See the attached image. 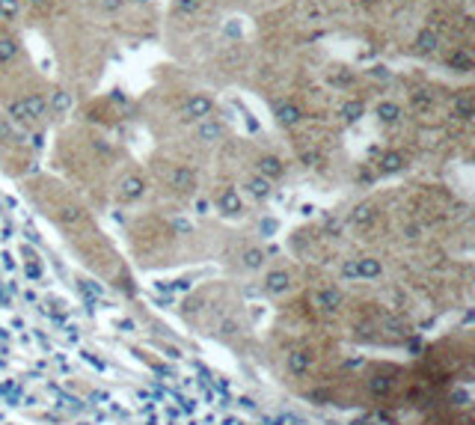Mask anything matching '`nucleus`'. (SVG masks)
Returning <instances> with one entry per match:
<instances>
[{
	"label": "nucleus",
	"instance_id": "4468645a",
	"mask_svg": "<svg viewBox=\"0 0 475 425\" xmlns=\"http://www.w3.org/2000/svg\"><path fill=\"white\" fill-rule=\"evenodd\" d=\"M378 116L383 119V122H395V119L401 116V107L393 105V101H380V105H378Z\"/></svg>",
	"mask_w": 475,
	"mask_h": 425
},
{
	"label": "nucleus",
	"instance_id": "a211bd4d",
	"mask_svg": "<svg viewBox=\"0 0 475 425\" xmlns=\"http://www.w3.org/2000/svg\"><path fill=\"white\" fill-rule=\"evenodd\" d=\"M15 54H18V45H15V39H0V63H9Z\"/></svg>",
	"mask_w": 475,
	"mask_h": 425
},
{
	"label": "nucleus",
	"instance_id": "0eeeda50",
	"mask_svg": "<svg viewBox=\"0 0 475 425\" xmlns=\"http://www.w3.org/2000/svg\"><path fill=\"white\" fill-rule=\"evenodd\" d=\"M220 209H223L226 214H241L244 202H241V196H238V191H226L223 196H220Z\"/></svg>",
	"mask_w": 475,
	"mask_h": 425
},
{
	"label": "nucleus",
	"instance_id": "6e6552de",
	"mask_svg": "<svg viewBox=\"0 0 475 425\" xmlns=\"http://www.w3.org/2000/svg\"><path fill=\"white\" fill-rule=\"evenodd\" d=\"M259 173H262V176H267V179H277V176L282 173V164H279V158H274V155H265V158H259Z\"/></svg>",
	"mask_w": 475,
	"mask_h": 425
},
{
	"label": "nucleus",
	"instance_id": "f03ea898",
	"mask_svg": "<svg viewBox=\"0 0 475 425\" xmlns=\"http://www.w3.org/2000/svg\"><path fill=\"white\" fill-rule=\"evenodd\" d=\"M169 184H173V188H176L178 194L193 191V184H196L193 169H188V167H176V169H173V176H169Z\"/></svg>",
	"mask_w": 475,
	"mask_h": 425
},
{
	"label": "nucleus",
	"instance_id": "7ed1b4c3",
	"mask_svg": "<svg viewBox=\"0 0 475 425\" xmlns=\"http://www.w3.org/2000/svg\"><path fill=\"white\" fill-rule=\"evenodd\" d=\"M211 110H214L211 98L193 95V98L188 101V107H184V116H188V119H206V116H211Z\"/></svg>",
	"mask_w": 475,
	"mask_h": 425
},
{
	"label": "nucleus",
	"instance_id": "9d476101",
	"mask_svg": "<svg viewBox=\"0 0 475 425\" xmlns=\"http://www.w3.org/2000/svg\"><path fill=\"white\" fill-rule=\"evenodd\" d=\"M401 167H404V155H398V152H386L380 158V173H398Z\"/></svg>",
	"mask_w": 475,
	"mask_h": 425
},
{
	"label": "nucleus",
	"instance_id": "f3484780",
	"mask_svg": "<svg viewBox=\"0 0 475 425\" xmlns=\"http://www.w3.org/2000/svg\"><path fill=\"white\" fill-rule=\"evenodd\" d=\"M363 110H365V105H363V101H348V105L342 107V116L348 119V122H356V119L363 116Z\"/></svg>",
	"mask_w": 475,
	"mask_h": 425
},
{
	"label": "nucleus",
	"instance_id": "dca6fc26",
	"mask_svg": "<svg viewBox=\"0 0 475 425\" xmlns=\"http://www.w3.org/2000/svg\"><path fill=\"white\" fill-rule=\"evenodd\" d=\"M449 65L457 69V72H472V60L464 54V51H454V54L449 57Z\"/></svg>",
	"mask_w": 475,
	"mask_h": 425
},
{
	"label": "nucleus",
	"instance_id": "aec40b11",
	"mask_svg": "<svg viewBox=\"0 0 475 425\" xmlns=\"http://www.w3.org/2000/svg\"><path fill=\"white\" fill-rule=\"evenodd\" d=\"M50 105H54V110H69V107H72V98H69V93L57 90L54 98H50Z\"/></svg>",
	"mask_w": 475,
	"mask_h": 425
},
{
	"label": "nucleus",
	"instance_id": "6ab92c4d",
	"mask_svg": "<svg viewBox=\"0 0 475 425\" xmlns=\"http://www.w3.org/2000/svg\"><path fill=\"white\" fill-rule=\"evenodd\" d=\"M247 188H250L252 196H267V194H270V184H267V179H262V176H259V179H252V182L247 184Z\"/></svg>",
	"mask_w": 475,
	"mask_h": 425
},
{
	"label": "nucleus",
	"instance_id": "1a4fd4ad",
	"mask_svg": "<svg viewBox=\"0 0 475 425\" xmlns=\"http://www.w3.org/2000/svg\"><path fill=\"white\" fill-rule=\"evenodd\" d=\"M416 51H419V54H431V51H437V33L434 30H422L416 36Z\"/></svg>",
	"mask_w": 475,
	"mask_h": 425
},
{
	"label": "nucleus",
	"instance_id": "cd10ccee",
	"mask_svg": "<svg viewBox=\"0 0 475 425\" xmlns=\"http://www.w3.org/2000/svg\"><path fill=\"white\" fill-rule=\"evenodd\" d=\"M140 4H146V0H140Z\"/></svg>",
	"mask_w": 475,
	"mask_h": 425
},
{
	"label": "nucleus",
	"instance_id": "423d86ee",
	"mask_svg": "<svg viewBox=\"0 0 475 425\" xmlns=\"http://www.w3.org/2000/svg\"><path fill=\"white\" fill-rule=\"evenodd\" d=\"M21 107H24V113H27V119H42L45 110H48V105H45L42 95H27V98L21 101Z\"/></svg>",
	"mask_w": 475,
	"mask_h": 425
},
{
	"label": "nucleus",
	"instance_id": "f8f14e48",
	"mask_svg": "<svg viewBox=\"0 0 475 425\" xmlns=\"http://www.w3.org/2000/svg\"><path fill=\"white\" fill-rule=\"evenodd\" d=\"M300 116H303V113H300L294 105H279V107H277V119H279L282 125H294V122H300Z\"/></svg>",
	"mask_w": 475,
	"mask_h": 425
},
{
	"label": "nucleus",
	"instance_id": "393cba45",
	"mask_svg": "<svg viewBox=\"0 0 475 425\" xmlns=\"http://www.w3.org/2000/svg\"><path fill=\"white\" fill-rule=\"evenodd\" d=\"M371 75L380 78V80H386V78H389V69H386V65H375V69H371Z\"/></svg>",
	"mask_w": 475,
	"mask_h": 425
},
{
	"label": "nucleus",
	"instance_id": "ddd939ff",
	"mask_svg": "<svg viewBox=\"0 0 475 425\" xmlns=\"http://www.w3.org/2000/svg\"><path fill=\"white\" fill-rule=\"evenodd\" d=\"M220 134H223V125H220V122H202L199 125V140H206V143L217 140Z\"/></svg>",
	"mask_w": 475,
	"mask_h": 425
},
{
	"label": "nucleus",
	"instance_id": "20e7f679",
	"mask_svg": "<svg viewBox=\"0 0 475 425\" xmlns=\"http://www.w3.org/2000/svg\"><path fill=\"white\" fill-rule=\"evenodd\" d=\"M143 191H146V182H143L140 176H125L122 184H119V196L128 199V202H131V199H140Z\"/></svg>",
	"mask_w": 475,
	"mask_h": 425
},
{
	"label": "nucleus",
	"instance_id": "2eb2a0df",
	"mask_svg": "<svg viewBox=\"0 0 475 425\" xmlns=\"http://www.w3.org/2000/svg\"><path fill=\"white\" fill-rule=\"evenodd\" d=\"M285 288H288V274H285V271H277V274L267 277V292L279 295V292H285Z\"/></svg>",
	"mask_w": 475,
	"mask_h": 425
},
{
	"label": "nucleus",
	"instance_id": "b1692460",
	"mask_svg": "<svg viewBox=\"0 0 475 425\" xmlns=\"http://www.w3.org/2000/svg\"><path fill=\"white\" fill-rule=\"evenodd\" d=\"M125 0H101V6H105L107 12H116V9H122Z\"/></svg>",
	"mask_w": 475,
	"mask_h": 425
},
{
	"label": "nucleus",
	"instance_id": "39448f33",
	"mask_svg": "<svg viewBox=\"0 0 475 425\" xmlns=\"http://www.w3.org/2000/svg\"><path fill=\"white\" fill-rule=\"evenodd\" d=\"M375 217H378V211H375V206H371V202H360V206L353 209V214H351L353 226H360V229H365L368 224H375Z\"/></svg>",
	"mask_w": 475,
	"mask_h": 425
},
{
	"label": "nucleus",
	"instance_id": "a878e982",
	"mask_svg": "<svg viewBox=\"0 0 475 425\" xmlns=\"http://www.w3.org/2000/svg\"><path fill=\"white\" fill-rule=\"evenodd\" d=\"M360 4H375V0H360Z\"/></svg>",
	"mask_w": 475,
	"mask_h": 425
},
{
	"label": "nucleus",
	"instance_id": "412c9836",
	"mask_svg": "<svg viewBox=\"0 0 475 425\" xmlns=\"http://www.w3.org/2000/svg\"><path fill=\"white\" fill-rule=\"evenodd\" d=\"M18 15V0H0V19H15Z\"/></svg>",
	"mask_w": 475,
	"mask_h": 425
},
{
	"label": "nucleus",
	"instance_id": "9b49d317",
	"mask_svg": "<svg viewBox=\"0 0 475 425\" xmlns=\"http://www.w3.org/2000/svg\"><path fill=\"white\" fill-rule=\"evenodd\" d=\"M452 116H457V119H472V101H469V95H461V98H454V105H452Z\"/></svg>",
	"mask_w": 475,
	"mask_h": 425
},
{
	"label": "nucleus",
	"instance_id": "4be33fe9",
	"mask_svg": "<svg viewBox=\"0 0 475 425\" xmlns=\"http://www.w3.org/2000/svg\"><path fill=\"white\" fill-rule=\"evenodd\" d=\"M199 4H202V0H178V12L191 15V12H196V9H199Z\"/></svg>",
	"mask_w": 475,
	"mask_h": 425
},
{
	"label": "nucleus",
	"instance_id": "bb28decb",
	"mask_svg": "<svg viewBox=\"0 0 475 425\" xmlns=\"http://www.w3.org/2000/svg\"><path fill=\"white\" fill-rule=\"evenodd\" d=\"M30 4H42V0H30Z\"/></svg>",
	"mask_w": 475,
	"mask_h": 425
},
{
	"label": "nucleus",
	"instance_id": "f257e3e1",
	"mask_svg": "<svg viewBox=\"0 0 475 425\" xmlns=\"http://www.w3.org/2000/svg\"><path fill=\"white\" fill-rule=\"evenodd\" d=\"M365 384H368V393L375 399H393L404 389V375L395 366H375L368 372Z\"/></svg>",
	"mask_w": 475,
	"mask_h": 425
},
{
	"label": "nucleus",
	"instance_id": "5701e85b",
	"mask_svg": "<svg viewBox=\"0 0 475 425\" xmlns=\"http://www.w3.org/2000/svg\"><path fill=\"white\" fill-rule=\"evenodd\" d=\"M428 425V422H425ZM431 425H466V422H457V419H452V416H437V419H431Z\"/></svg>",
	"mask_w": 475,
	"mask_h": 425
}]
</instances>
